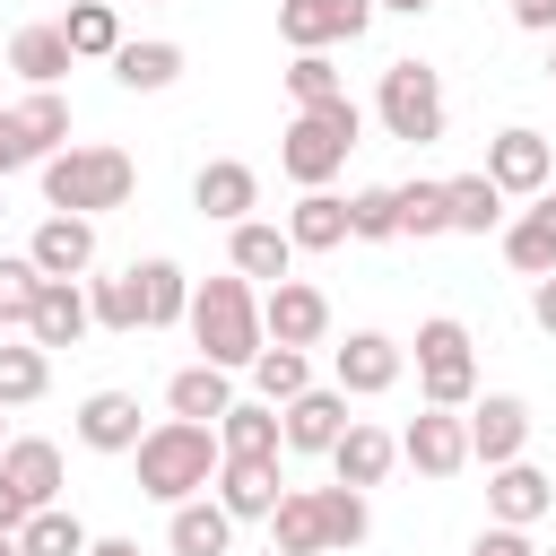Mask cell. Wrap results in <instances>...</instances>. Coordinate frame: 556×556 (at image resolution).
I'll use <instances>...</instances> for the list:
<instances>
[{
  "label": "cell",
  "mask_w": 556,
  "mask_h": 556,
  "mask_svg": "<svg viewBox=\"0 0 556 556\" xmlns=\"http://www.w3.org/2000/svg\"><path fill=\"white\" fill-rule=\"evenodd\" d=\"M278 426H287V452H321V460H330V452H339V434H348L356 417H348V391H339V382H330V391L313 382L304 400H287V408H278Z\"/></svg>",
  "instance_id": "14"
},
{
  "label": "cell",
  "mask_w": 556,
  "mask_h": 556,
  "mask_svg": "<svg viewBox=\"0 0 556 556\" xmlns=\"http://www.w3.org/2000/svg\"><path fill=\"white\" fill-rule=\"evenodd\" d=\"M113 78H122L130 96H165V87L182 78V43H165V35H148V43H122V52H113Z\"/></svg>",
  "instance_id": "30"
},
{
  "label": "cell",
  "mask_w": 556,
  "mask_h": 556,
  "mask_svg": "<svg viewBox=\"0 0 556 556\" xmlns=\"http://www.w3.org/2000/svg\"><path fill=\"white\" fill-rule=\"evenodd\" d=\"M547 78H556V35H547Z\"/></svg>",
  "instance_id": "51"
},
{
  "label": "cell",
  "mask_w": 556,
  "mask_h": 556,
  "mask_svg": "<svg viewBox=\"0 0 556 556\" xmlns=\"http://www.w3.org/2000/svg\"><path fill=\"white\" fill-rule=\"evenodd\" d=\"M547 174H556V148H547L539 130H521V122H513V130H495V139H486V182H495L504 200H539V191H547Z\"/></svg>",
  "instance_id": "10"
},
{
  "label": "cell",
  "mask_w": 556,
  "mask_h": 556,
  "mask_svg": "<svg viewBox=\"0 0 556 556\" xmlns=\"http://www.w3.org/2000/svg\"><path fill=\"white\" fill-rule=\"evenodd\" d=\"M0 556H17V539H9V530H0Z\"/></svg>",
  "instance_id": "52"
},
{
  "label": "cell",
  "mask_w": 556,
  "mask_h": 556,
  "mask_svg": "<svg viewBox=\"0 0 556 556\" xmlns=\"http://www.w3.org/2000/svg\"><path fill=\"white\" fill-rule=\"evenodd\" d=\"M165 547H174V556H226V547H235V513H226L217 495H191V504H174Z\"/></svg>",
  "instance_id": "26"
},
{
  "label": "cell",
  "mask_w": 556,
  "mask_h": 556,
  "mask_svg": "<svg viewBox=\"0 0 556 556\" xmlns=\"http://www.w3.org/2000/svg\"><path fill=\"white\" fill-rule=\"evenodd\" d=\"M547 504H556V478H547V469H530V460H504V469H486V513H495L504 530H530Z\"/></svg>",
  "instance_id": "19"
},
{
  "label": "cell",
  "mask_w": 556,
  "mask_h": 556,
  "mask_svg": "<svg viewBox=\"0 0 556 556\" xmlns=\"http://www.w3.org/2000/svg\"><path fill=\"white\" fill-rule=\"evenodd\" d=\"M165 408L191 417V426H217V417L235 408V374H226V365H182V374L165 382Z\"/></svg>",
  "instance_id": "29"
},
{
  "label": "cell",
  "mask_w": 556,
  "mask_h": 556,
  "mask_svg": "<svg viewBox=\"0 0 556 556\" xmlns=\"http://www.w3.org/2000/svg\"><path fill=\"white\" fill-rule=\"evenodd\" d=\"M87 556H139V539H96Z\"/></svg>",
  "instance_id": "49"
},
{
  "label": "cell",
  "mask_w": 556,
  "mask_h": 556,
  "mask_svg": "<svg viewBox=\"0 0 556 556\" xmlns=\"http://www.w3.org/2000/svg\"><path fill=\"white\" fill-rule=\"evenodd\" d=\"M130 278H139V313H148V330L191 321V278H182L174 261H130Z\"/></svg>",
  "instance_id": "32"
},
{
  "label": "cell",
  "mask_w": 556,
  "mask_h": 556,
  "mask_svg": "<svg viewBox=\"0 0 556 556\" xmlns=\"http://www.w3.org/2000/svg\"><path fill=\"white\" fill-rule=\"evenodd\" d=\"M443 191H452V235H495L504 226V191L486 174H452Z\"/></svg>",
  "instance_id": "35"
},
{
  "label": "cell",
  "mask_w": 556,
  "mask_h": 556,
  "mask_svg": "<svg viewBox=\"0 0 556 556\" xmlns=\"http://www.w3.org/2000/svg\"><path fill=\"white\" fill-rule=\"evenodd\" d=\"M70 61H78V52H70L61 17H52V26H17V35H9V70H17L26 87H61V78H70Z\"/></svg>",
  "instance_id": "28"
},
{
  "label": "cell",
  "mask_w": 556,
  "mask_h": 556,
  "mask_svg": "<svg viewBox=\"0 0 556 556\" xmlns=\"http://www.w3.org/2000/svg\"><path fill=\"white\" fill-rule=\"evenodd\" d=\"M348 235H356V243H391V235H400V182L348 191Z\"/></svg>",
  "instance_id": "38"
},
{
  "label": "cell",
  "mask_w": 556,
  "mask_h": 556,
  "mask_svg": "<svg viewBox=\"0 0 556 556\" xmlns=\"http://www.w3.org/2000/svg\"><path fill=\"white\" fill-rule=\"evenodd\" d=\"M0 478L43 513V504H61V443H43V434H9V452H0Z\"/></svg>",
  "instance_id": "23"
},
{
  "label": "cell",
  "mask_w": 556,
  "mask_h": 556,
  "mask_svg": "<svg viewBox=\"0 0 556 556\" xmlns=\"http://www.w3.org/2000/svg\"><path fill=\"white\" fill-rule=\"evenodd\" d=\"M96 330V304H87V287L78 278H43V295H35V321H26V339L52 356V348H78Z\"/></svg>",
  "instance_id": "16"
},
{
  "label": "cell",
  "mask_w": 556,
  "mask_h": 556,
  "mask_svg": "<svg viewBox=\"0 0 556 556\" xmlns=\"http://www.w3.org/2000/svg\"><path fill=\"white\" fill-rule=\"evenodd\" d=\"M504 261H513L521 278H547V269H556V191H539V200L504 226Z\"/></svg>",
  "instance_id": "27"
},
{
  "label": "cell",
  "mask_w": 556,
  "mask_h": 556,
  "mask_svg": "<svg viewBox=\"0 0 556 556\" xmlns=\"http://www.w3.org/2000/svg\"><path fill=\"white\" fill-rule=\"evenodd\" d=\"M417 400H426V408H469V400H478L469 321H452V313L417 321Z\"/></svg>",
  "instance_id": "6"
},
{
  "label": "cell",
  "mask_w": 556,
  "mask_h": 556,
  "mask_svg": "<svg viewBox=\"0 0 556 556\" xmlns=\"http://www.w3.org/2000/svg\"><path fill=\"white\" fill-rule=\"evenodd\" d=\"M261 330H269V348H321L330 339V295L304 287V278H278V287H261Z\"/></svg>",
  "instance_id": "9"
},
{
  "label": "cell",
  "mask_w": 556,
  "mask_h": 556,
  "mask_svg": "<svg viewBox=\"0 0 556 556\" xmlns=\"http://www.w3.org/2000/svg\"><path fill=\"white\" fill-rule=\"evenodd\" d=\"M513 26H530V35H556V0H513Z\"/></svg>",
  "instance_id": "47"
},
{
  "label": "cell",
  "mask_w": 556,
  "mask_h": 556,
  "mask_svg": "<svg viewBox=\"0 0 556 556\" xmlns=\"http://www.w3.org/2000/svg\"><path fill=\"white\" fill-rule=\"evenodd\" d=\"M61 35H70L78 61H113V52H122V17H113V0H70V9H61Z\"/></svg>",
  "instance_id": "33"
},
{
  "label": "cell",
  "mask_w": 556,
  "mask_h": 556,
  "mask_svg": "<svg viewBox=\"0 0 556 556\" xmlns=\"http://www.w3.org/2000/svg\"><path fill=\"white\" fill-rule=\"evenodd\" d=\"M96 539H87V521L78 513H61V504H43L26 530H17V556H87Z\"/></svg>",
  "instance_id": "37"
},
{
  "label": "cell",
  "mask_w": 556,
  "mask_h": 556,
  "mask_svg": "<svg viewBox=\"0 0 556 556\" xmlns=\"http://www.w3.org/2000/svg\"><path fill=\"white\" fill-rule=\"evenodd\" d=\"M52 391V356L35 339H0V408H26Z\"/></svg>",
  "instance_id": "34"
},
{
  "label": "cell",
  "mask_w": 556,
  "mask_h": 556,
  "mask_svg": "<svg viewBox=\"0 0 556 556\" xmlns=\"http://www.w3.org/2000/svg\"><path fill=\"white\" fill-rule=\"evenodd\" d=\"M26 521H35V504H26V495H17V486H9V478H0V530H9V539H17V530H26Z\"/></svg>",
  "instance_id": "45"
},
{
  "label": "cell",
  "mask_w": 556,
  "mask_h": 556,
  "mask_svg": "<svg viewBox=\"0 0 556 556\" xmlns=\"http://www.w3.org/2000/svg\"><path fill=\"white\" fill-rule=\"evenodd\" d=\"M287 96H295V113H313V104H339L348 78H339L330 52H295V61H287Z\"/></svg>",
  "instance_id": "39"
},
{
  "label": "cell",
  "mask_w": 556,
  "mask_h": 556,
  "mask_svg": "<svg viewBox=\"0 0 556 556\" xmlns=\"http://www.w3.org/2000/svg\"><path fill=\"white\" fill-rule=\"evenodd\" d=\"M139 191V165L104 139H70L61 156H43V208L61 217H104V208H130Z\"/></svg>",
  "instance_id": "3"
},
{
  "label": "cell",
  "mask_w": 556,
  "mask_h": 556,
  "mask_svg": "<svg viewBox=\"0 0 556 556\" xmlns=\"http://www.w3.org/2000/svg\"><path fill=\"white\" fill-rule=\"evenodd\" d=\"M321 530H330V556H339V547H356V539L374 530V504H365L356 486L330 478V486H321Z\"/></svg>",
  "instance_id": "43"
},
{
  "label": "cell",
  "mask_w": 556,
  "mask_h": 556,
  "mask_svg": "<svg viewBox=\"0 0 556 556\" xmlns=\"http://www.w3.org/2000/svg\"><path fill=\"white\" fill-rule=\"evenodd\" d=\"M269 556H278V547H269Z\"/></svg>",
  "instance_id": "57"
},
{
  "label": "cell",
  "mask_w": 556,
  "mask_h": 556,
  "mask_svg": "<svg viewBox=\"0 0 556 556\" xmlns=\"http://www.w3.org/2000/svg\"><path fill=\"white\" fill-rule=\"evenodd\" d=\"M269 547H278V556H330L321 486H287V495H278V513H269Z\"/></svg>",
  "instance_id": "25"
},
{
  "label": "cell",
  "mask_w": 556,
  "mask_h": 556,
  "mask_svg": "<svg viewBox=\"0 0 556 556\" xmlns=\"http://www.w3.org/2000/svg\"><path fill=\"white\" fill-rule=\"evenodd\" d=\"M530 400H513V391H486V400H469V460H486V469H504V460H521L530 452Z\"/></svg>",
  "instance_id": "12"
},
{
  "label": "cell",
  "mask_w": 556,
  "mask_h": 556,
  "mask_svg": "<svg viewBox=\"0 0 556 556\" xmlns=\"http://www.w3.org/2000/svg\"><path fill=\"white\" fill-rule=\"evenodd\" d=\"M191 348H200V365H226V374H252V356L269 348V330H261V287L252 278H200L191 287Z\"/></svg>",
  "instance_id": "1"
},
{
  "label": "cell",
  "mask_w": 556,
  "mask_h": 556,
  "mask_svg": "<svg viewBox=\"0 0 556 556\" xmlns=\"http://www.w3.org/2000/svg\"><path fill=\"white\" fill-rule=\"evenodd\" d=\"M130 460H139V495H156V504L174 513V504H191V495H208V486H217L226 443H217V426L165 417V426H148V443H139Z\"/></svg>",
  "instance_id": "2"
},
{
  "label": "cell",
  "mask_w": 556,
  "mask_h": 556,
  "mask_svg": "<svg viewBox=\"0 0 556 556\" xmlns=\"http://www.w3.org/2000/svg\"><path fill=\"white\" fill-rule=\"evenodd\" d=\"M365 26H374V0H278L287 52H330V43H356Z\"/></svg>",
  "instance_id": "8"
},
{
  "label": "cell",
  "mask_w": 556,
  "mask_h": 556,
  "mask_svg": "<svg viewBox=\"0 0 556 556\" xmlns=\"http://www.w3.org/2000/svg\"><path fill=\"white\" fill-rule=\"evenodd\" d=\"M547 556H556V547H547Z\"/></svg>",
  "instance_id": "56"
},
{
  "label": "cell",
  "mask_w": 556,
  "mask_h": 556,
  "mask_svg": "<svg viewBox=\"0 0 556 556\" xmlns=\"http://www.w3.org/2000/svg\"><path fill=\"white\" fill-rule=\"evenodd\" d=\"M356 139H365V113H356V96H339V104H313V113H295V122H287L278 165H287V182L330 191V174L348 165V148H356Z\"/></svg>",
  "instance_id": "4"
},
{
  "label": "cell",
  "mask_w": 556,
  "mask_h": 556,
  "mask_svg": "<svg viewBox=\"0 0 556 556\" xmlns=\"http://www.w3.org/2000/svg\"><path fill=\"white\" fill-rule=\"evenodd\" d=\"M252 391H261L269 408L304 400V391H313V365H304V348H261V356H252Z\"/></svg>",
  "instance_id": "36"
},
{
  "label": "cell",
  "mask_w": 556,
  "mask_h": 556,
  "mask_svg": "<svg viewBox=\"0 0 556 556\" xmlns=\"http://www.w3.org/2000/svg\"><path fill=\"white\" fill-rule=\"evenodd\" d=\"M400 235H452V191L443 182H400Z\"/></svg>",
  "instance_id": "41"
},
{
  "label": "cell",
  "mask_w": 556,
  "mask_h": 556,
  "mask_svg": "<svg viewBox=\"0 0 556 556\" xmlns=\"http://www.w3.org/2000/svg\"><path fill=\"white\" fill-rule=\"evenodd\" d=\"M530 321H539V330H547V339H556V269H547V278H539V287H530Z\"/></svg>",
  "instance_id": "46"
},
{
  "label": "cell",
  "mask_w": 556,
  "mask_h": 556,
  "mask_svg": "<svg viewBox=\"0 0 556 556\" xmlns=\"http://www.w3.org/2000/svg\"><path fill=\"white\" fill-rule=\"evenodd\" d=\"M26 261L43 269V278H87L96 269V217H43L35 226V243H26Z\"/></svg>",
  "instance_id": "17"
},
{
  "label": "cell",
  "mask_w": 556,
  "mask_h": 556,
  "mask_svg": "<svg viewBox=\"0 0 556 556\" xmlns=\"http://www.w3.org/2000/svg\"><path fill=\"white\" fill-rule=\"evenodd\" d=\"M226 269H235V278H252V287H278V278L295 269V243H287V226H269V217H243V226H226Z\"/></svg>",
  "instance_id": "15"
},
{
  "label": "cell",
  "mask_w": 556,
  "mask_h": 556,
  "mask_svg": "<svg viewBox=\"0 0 556 556\" xmlns=\"http://www.w3.org/2000/svg\"><path fill=\"white\" fill-rule=\"evenodd\" d=\"M0 217H9V191H0Z\"/></svg>",
  "instance_id": "54"
},
{
  "label": "cell",
  "mask_w": 556,
  "mask_h": 556,
  "mask_svg": "<svg viewBox=\"0 0 556 556\" xmlns=\"http://www.w3.org/2000/svg\"><path fill=\"white\" fill-rule=\"evenodd\" d=\"M374 9H400V17H426L434 0H374Z\"/></svg>",
  "instance_id": "50"
},
{
  "label": "cell",
  "mask_w": 556,
  "mask_h": 556,
  "mask_svg": "<svg viewBox=\"0 0 556 556\" xmlns=\"http://www.w3.org/2000/svg\"><path fill=\"white\" fill-rule=\"evenodd\" d=\"M374 122L400 139V148H434L443 139V78L426 61H391L382 87H374Z\"/></svg>",
  "instance_id": "5"
},
{
  "label": "cell",
  "mask_w": 556,
  "mask_h": 556,
  "mask_svg": "<svg viewBox=\"0 0 556 556\" xmlns=\"http://www.w3.org/2000/svg\"><path fill=\"white\" fill-rule=\"evenodd\" d=\"M469 556H539V547H530V530H504V521H495V530L469 539Z\"/></svg>",
  "instance_id": "44"
},
{
  "label": "cell",
  "mask_w": 556,
  "mask_h": 556,
  "mask_svg": "<svg viewBox=\"0 0 556 556\" xmlns=\"http://www.w3.org/2000/svg\"><path fill=\"white\" fill-rule=\"evenodd\" d=\"M87 304H96V330H148L139 278H130V269H122V278H87Z\"/></svg>",
  "instance_id": "42"
},
{
  "label": "cell",
  "mask_w": 556,
  "mask_h": 556,
  "mask_svg": "<svg viewBox=\"0 0 556 556\" xmlns=\"http://www.w3.org/2000/svg\"><path fill=\"white\" fill-rule=\"evenodd\" d=\"M330 374H339L348 400H374V391H391V382L408 374V348L382 339V330H348V339L330 348Z\"/></svg>",
  "instance_id": "11"
},
{
  "label": "cell",
  "mask_w": 556,
  "mask_h": 556,
  "mask_svg": "<svg viewBox=\"0 0 556 556\" xmlns=\"http://www.w3.org/2000/svg\"><path fill=\"white\" fill-rule=\"evenodd\" d=\"M217 443H226V460H278V452H287V426H278L269 400H235V408L217 417Z\"/></svg>",
  "instance_id": "24"
},
{
  "label": "cell",
  "mask_w": 556,
  "mask_h": 556,
  "mask_svg": "<svg viewBox=\"0 0 556 556\" xmlns=\"http://www.w3.org/2000/svg\"><path fill=\"white\" fill-rule=\"evenodd\" d=\"M35 295H43V269L26 252H0V330H26L35 321Z\"/></svg>",
  "instance_id": "40"
},
{
  "label": "cell",
  "mask_w": 556,
  "mask_h": 556,
  "mask_svg": "<svg viewBox=\"0 0 556 556\" xmlns=\"http://www.w3.org/2000/svg\"><path fill=\"white\" fill-rule=\"evenodd\" d=\"M26 165V148H17V130H9V104H0V174H17Z\"/></svg>",
  "instance_id": "48"
},
{
  "label": "cell",
  "mask_w": 556,
  "mask_h": 556,
  "mask_svg": "<svg viewBox=\"0 0 556 556\" xmlns=\"http://www.w3.org/2000/svg\"><path fill=\"white\" fill-rule=\"evenodd\" d=\"M0 70H9V52H0Z\"/></svg>",
  "instance_id": "55"
},
{
  "label": "cell",
  "mask_w": 556,
  "mask_h": 556,
  "mask_svg": "<svg viewBox=\"0 0 556 556\" xmlns=\"http://www.w3.org/2000/svg\"><path fill=\"white\" fill-rule=\"evenodd\" d=\"M9 130H17L26 165L61 156V148H70V96H61V87H26V104H9Z\"/></svg>",
  "instance_id": "20"
},
{
  "label": "cell",
  "mask_w": 556,
  "mask_h": 556,
  "mask_svg": "<svg viewBox=\"0 0 556 556\" xmlns=\"http://www.w3.org/2000/svg\"><path fill=\"white\" fill-rule=\"evenodd\" d=\"M391 460H400V434H382V426H365V417H356V426L339 434V452H330V478L365 495V486H382V478H391Z\"/></svg>",
  "instance_id": "21"
},
{
  "label": "cell",
  "mask_w": 556,
  "mask_h": 556,
  "mask_svg": "<svg viewBox=\"0 0 556 556\" xmlns=\"http://www.w3.org/2000/svg\"><path fill=\"white\" fill-rule=\"evenodd\" d=\"M78 443H87V452H139V443H148L139 391H87V400H78Z\"/></svg>",
  "instance_id": "18"
},
{
  "label": "cell",
  "mask_w": 556,
  "mask_h": 556,
  "mask_svg": "<svg viewBox=\"0 0 556 556\" xmlns=\"http://www.w3.org/2000/svg\"><path fill=\"white\" fill-rule=\"evenodd\" d=\"M400 460L417 478H460L469 469V408H417L400 426Z\"/></svg>",
  "instance_id": "7"
},
{
  "label": "cell",
  "mask_w": 556,
  "mask_h": 556,
  "mask_svg": "<svg viewBox=\"0 0 556 556\" xmlns=\"http://www.w3.org/2000/svg\"><path fill=\"white\" fill-rule=\"evenodd\" d=\"M191 208L217 217V226H243V217L261 208V174H252L243 156H208V165L191 174Z\"/></svg>",
  "instance_id": "13"
},
{
  "label": "cell",
  "mask_w": 556,
  "mask_h": 556,
  "mask_svg": "<svg viewBox=\"0 0 556 556\" xmlns=\"http://www.w3.org/2000/svg\"><path fill=\"white\" fill-rule=\"evenodd\" d=\"M287 243H295V252H339V243H348V200H339V191H304V200L287 208Z\"/></svg>",
  "instance_id": "31"
},
{
  "label": "cell",
  "mask_w": 556,
  "mask_h": 556,
  "mask_svg": "<svg viewBox=\"0 0 556 556\" xmlns=\"http://www.w3.org/2000/svg\"><path fill=\"white\" fill-rule=\"evenodd\" d=\"M0 452H9V426H0Z\"/></svg>",
  "instance_id": "53"
},
{
  "label": "cell",
  "mask_w": 556,
  "mask_h": 556,
  "mask_svg": "<svg viewBox=\"0 0 556 556\" xmlns=\"http://www.w3.org/2000/svg\"><path fill=\"white\" fill-rule=\"evenodd\" d=\"M208 495H217L235 521H269V513H278V495H287V478H278V460H226Z\"/></svg>",
  "instance_id": "22"
}]
</instances>
